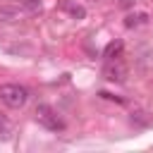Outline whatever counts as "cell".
I'll use <instances>...</instances> for the list:
<instances>
[{
	"label": "cell",
	"instance_id": "6da1fadb",
	"mask_svg": "<svg viewBox=\"0 0 153 153\" xmlns=\"http://www.w3.org/2000/svg\"><path fill=\"white\" fill-rule=\"evenodd\" d=\"M0 100L7 108H22L29 100V91L19 84H2L0 86Z\"/></svg>",
	"mask_w": 153,
	"mask_h": 153
},
{
	"label": "cell",
	"instance_id": "7a4b0ae2",
	"mask_svg": "<svg viewBox=\"0 0 153 153\" xmlns=\"http://www.w3.org/2000/svg\"><path fill=\"white\" fill-rule=\"evenodd\" d=\"M36 120H38V124H43V127L50 129V131H62V129H65L62 117H60L50 105H38V108H36Z\"/></svg>",
	"mask_w": 153,
	"mask_h": 153
},
{
	"label": "cell",
	"instance_id": "3957f363",
	"mask_svg": "<svg viewBox=\"0 0 153 153\" xmlns=\"http://www.w3.org/2000/svg\"><path fill=\"white\" fill-rule=\"evenodd\" d=\"M103 74H105V79H110V81H124V74H127V72H124L122 65H115V60H108Z\"/></svg>",
	"mask_w": 153,
	"mask_h": 153
},
{
	"label": "cell",
	"instance_id": "277c9868",
	"mask_svg": "<svg viewBox=\"0 0 153 153\" xmlns=\"http://www.w3.org/2000/svg\"><path fill=\"white\" fill-rule=\"evenodd\" d=\"M122 50H124L122 41H110V43L105 45V50H103V57H105V60H120Z\"/></svg>",
	"mask_w": 153,
	"mask_h": 153
},
{
	"label": "cell",
	"instance_id": "5b68a950",
	"mask_svg": "<svg viewBox=\"0 0 153 153\" xmlns=\"http://www.w3.org/2000/svg\"><path fill=\"white\" fill-rule=\"evenodd\" d=\"M146 19H148V14L146 12H136V14H127V19H124V24L131 29V26H139V24H146Z\"/></svg>",
	"mask_w": 153,
	"mask_h": 153
},
{
	"label": "cell",
	"instance_id": "8992f818",
	"mask_svg": "<svg viewBox=\"0 0 153 153\" xmlns=\"http://www.w3.org/2000/svg\"><path fill=\"white\" fill-rule=\"evenodd\" d=\"M14 19H17V7L0 5V22H14Z\"/></svg>",
	"mask_w": 153,
	"mask_h": 153
},
{
	"label": "cell",
	"instance_id": "52a82bcc",
	"mask_svg": "<svg viewBox=\"0 0 153 153\" xmlns=\"http://www.w3.org/2000/svg\"><path fill=\"white\" fill-rule=\"evenodd\" d=\"M19 7L26 10L29 14H36V12H41V0H19Z\"/></svg>",
	"mask_w": 153,
	"mask_h": 153
},
{
	"label": "cell",
	"instance_id": "ba28073f",
	"mask_svg": "<svg viewBox=\"0 0 153 153\" xmlns=\"http://www.w3.org/2000/svg\"><path fill=\"white\" fill-rule=\"evenodd\" d=\"M67 10H69V14H72L74 19H84V17H86V10H84L81 5H69V2H67Z\"/></svg>",
	"mask_w": 153,
	"mask_h": 153
},
{
	"label": "cell",
	"instance_id": "9c48e42d",
	"mask_svg": "<svg viewBox=\"0 0 153 153\" xmlns=\"http://www.w3.org/2000/svg\"><path fill=\"white\" fill-rule=\"evenodd\" d=\"M7 131H10V122L5 115H0V136H7Z\"/></svg>",
	"mask_w": 153,
	"mask_h": 153
}]
</instances>
